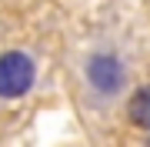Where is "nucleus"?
<instances>
[{
	"label": "nucleus",
	"mask_w": 150,
	"mask_h": 147,
	"mask_svg": "<svg viewBox=\"0 0 150 147\" xmlns=\"http://www.w3.org/2000/svg\"><path fill=\"white\" fill-rule=\"evenodd\" d=\"M83 80H87V90L100 100H113L120 97L123 87H127V67L123 60L113 54V50H97L90 54V60L83 64Z\"/></svg>",
	"instance_id": "1"
},
{
	"label": "nucleus",
	"mask_w": 150,
	"mask_h": 147,
	"mask_svg": "<svg viewBox=\"0 0 150 147\" xmlns=\"http://www.w3.org/2000/svg\"><path fill=\"white\" fill-rule=\"evenodd\" d=\"M33 77H37V67L27 54H20V50L4 54L0 57V97H7V100L23 97L33 87Z\"/></svg>",
	"instance_id": "2"
},
{
	"label": "nucleus",
	"mask_w": 150,
	"mask_h": 147,
	"mask_svg": "<svg viewBox=\"0 0 150 147\" xmlns=\"http://www.w3.org/2000/svg\"><path fill=\"white\" fill-rule=\"evenodd\" d=\"M127 114H130V120H134V127L150 131V87H140L134 97H130Z\"/></svg>",
	"instance_id": "3"
}]
</instances>
